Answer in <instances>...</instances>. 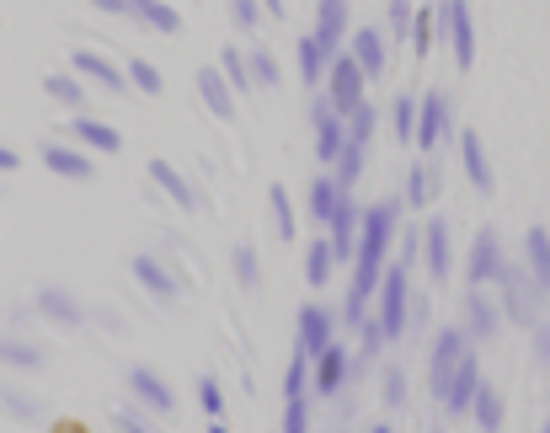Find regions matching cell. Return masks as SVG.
<instances>
[{"instance_id":"1","label":"cell","mask_w":550,"mask_h":433,"mask_svg":"<svg viewBox=\"0 0 550 433\" xmlns=\"http://www.w3.org/2000/svg\"><path fill=\"white\" fill-rule=\"evenodd\" d=\"M380 327L385 337H401L406 332V321H412V300H406V268H380Z\"/></svg>"},{"instance_id":"2","label":"cell","mask_w":550,"mask_h":433,"mask_svg":"<svg viewBox=\"0 0 550 433\" xmlns=\"http://www.w3.org/2000/svg\"><path fill=\"white\" fill-rule=\"evenodd\" d=\"M438 27H444V38L454 49V65H460V70L476 65V27H470V6H465V0H438Z\"/></svg>"},{"instance_id":"3","label":"cell","mask_w":550,"mask_h":433,"mask_svg":"<svg viewBox=\"0 0 550 433\" xmlns=\"http://www.w3.org/2000/svg\"><path fill=\"white\" fill-rule=\"evenodd\" d=\"M497 284H502V300H508V316L518 321V327H534V300H545V289L534 284L529 273H518V268H508V262H502V273H497Z\"/></svg>"},{"instance_id":"4","label":"cell","mask_w":550,"mask_h":433,"mask_svg":"<svg viewBox=\"0 0 550 433\" xmlns=\"http://www.w3.org/2000/svg\"><path fill=\"white\" fill-rule=\"evenodd\" d=\"M476 385H481V364H476V353H460V364L449 369V380H444V391H438V401H444V407L460 417L465 407H470V396H476Z\"/></svg>"},{"instance_id":"5","label":"cell","mask_w":550,"mask_h":433,"mask_svg":"<svg viewBox=\"0 0 550 433\" xmlns=\"http://www.w3.org/2000/svg\"><path fill=\"white\" fill-rule=\"evenodd\" d=\"M364 81H369V75L358 70L348 54H342V59H332V75H326V86H332V97H326V102H332L337 113H348V107H358V102H364Z\"/></svg>"},{"instance_id":"6","label":"cell","mask_w":550,"mask_h":433,"mask_svg":"<svg viewBox=\"0 0 550 433\" xmlns=\"http://www.w3.org/2000/svg\"><path fill=\"white\" fill-rule=\"evenodd\" d=\"M502 273V241H497V230H481L476 241H470V262H465V278L476 289H486L492 278Z\"/></svg>"},{"instance_id":"7","label":"cell","mask_w":550,"mask_h":433,"mask_svg":"<svg viewBox=\"0 0 550 433\" xmlns=\"http://www.w3.org/2000/svg\"><path fill=\"white\" fill-rule=\"evenodd\" d=\"M465 348H470L465 327H449V332H438V337H433V359H428V375H433V396L444 391L449 369L460 364V353H465Z\"/></svg>"},{"instance_id":"8","label":"cell","mask_w":550,"mask_h":433,"mask_svg":"<svg viewBox=\"0 0 550 433\" xmlns=\"http://www.w3.org/2000/svg\"><path fill=\"white\" fill-rule=\"evenodd\" d=\"M326 230H332V257H353V241H358V204L348 193H337V204L332 214H326Z\"/></svg>"},{"instance_id":"9","label":"cell","mask_w":550,"mask_h":433,"mask_svg":"<svg viewBox=\"0 0 550 433\" xmlns=\"http://www.w3.org/2000/svg\"><path fill=\"white\" fill-rule=\"evenodd\" d=\"M444 134H449V97H444V91H433V97H422V107H417L412 139H417L422 150H433Z\"/></svg>"},{"instance_id":"10","label":"cell","mask_w":550,"mask_h":433,"mask_svg":"<svg viewBox=\"0 0 550 433\" xmlns=\"http://www.w3.org/2000/svg\"><path fill=\"white\" fill-rule=\"evenodd\" d=\"M342 38H348V0H321V6H316V43H321V54L332 59L342 49Z\"/></svg>"},{"instance_id":"11","label":"cell","mask_w":550,"mask_h":433,"mask_svg":"<svg viewBox=\"0 0 550 433\" xmlns=\"http://www.w3.org/2000/svg\"><path fill=\"white\" fill-rule=\"evenodd\" d=\"M342 145H348V123H342V113L332 102H316V156L332 166Z\"/></svg>"},{"instance_id":"12","label":"cell","mask_w":550,"mask_h":433,"mask_svg":"<svg viewBox=\"0 0 550 433\" xmlns=\"http://www.w3.org/2000/svg\"><path fill=\"white\" fill-rule=\"evenodd\" d=\"M129 391H134L139 401H145V407H155L161 417H171V407H177V396H171V385H166L161 375H155L150 364H134V369H129Z\"/></svg>"},{"instance_id":"13","label":"cell","mask_w":550,"mask_h":433,"mask_svg":"<svg viewBox=\"0 0 550 433\" xmlns=\"http://www.w3.org/2000/svg\"><path fill=\"white\" fill-rule=\"evenodd\" d=\"M38 316L43 321H54V327H81L86 311H81V300L70 295V289H38Z\"/></svg>"},{"instance_id":"14","label":"cell","mask_w":550,"mask_h":433,"mask_svg":"<svg viewBox=\"0 0 550 433\" xmlns=\"http://www.w3.org/2000/svg\"><path fill=\"white\" fill-rule=\"evenodd\" d=\"M332 337H337V321L326 316L321 305H305V311H300V353H305V359H316Z\"/></svg>"},{"instance_id":"15","label":"cell","mask_w":550,"mask_h":433,"mask_svg":"<svg viewBox=\"0 0 550 433\" xmlns=\"http://www.w3.org/2000/svg\"><path fill=\"white\" fill-rule=\"evenodd\" d=\"M460 161H465V177L476 182L481 193H492L497 188V177H492V161H486V145H481V134H460Z\"/></svg>"},{"instance_id":"16","label":"cell","mask_w":550,"mask_h":433,"mask_svg":"<svg viewBox=\"0 0 550 433\" xmlns=\"http://www.w3.org/2000/svg\"><path fill=\"white\" fill-rule=\"evenodd\" d=\"M198 97H203V107H209L214 118H235V91H230V81L219 70H198Z\"/></svg>"},{"instance_id":"17","label":"cell","mask_w":550,"mask_h":433,"mask_svg":"<svg viewBox=\"0 0 550 433\" xmlns=\"http://www.w3.org/2000/svg\"><path fill=\"white\" fill-rule=\"evenodd\" d=\"M342 375H348V353H342V343L332 337V343L316 353V391H321V396L342 391Z\"/></svg>"},{"instance_id":"18","label":"cell","mask_w":550,"mask_h":433,"mask_svg":"<svg viewBox=\"0 0 550 433\" xmlns=\"http://www.w3.org/2000/svg\"><path fill=\"white\" fill-rule=\"evenodd\" d=\"M123 11H129V17H139L145 27H155V33H182L177 6H166V0H123Z\"/></svg>"},{"instance_id":"19","label":"cell","mask_w":550,"mask_h":433,"mask_svg":"<svg viewBox=\"0 0 550 433\" xmlns=\"http://www.w3.org/2000/svg\"><path fill=\"white\" fill-rule=\"evenodd\" d=\"M348 43H353V54H348V59H353V65L364 70V75H380V70H385V38L374 33V27H358Z\"/></svg>"},{"instance_id":"20","label":"cell","mask_w":550,"mask_h":433,"mask_svg":"<svg viewBox=\"0 0 550 433\" xmlns=\"http://www.w3.org/2000/svg\"><path fill=\"white\" fill-rule=\"evenodd\" d=\"M422 246H428V268H433V278H449V220L444 214H433L428 220V230H422Z\"/></svg>"},{"instance_id":"21","label":"cell","mask_w":550,"mask_h":433,"mask_svg":"<svg viewBox=\"0 0 550 433\" xmlns=\"http://www.w3.org/2000/svg\"><path fill=\"white\" fill-rule=\"evenodd\" d=\"M134 278L150 289L155 300H177V278H171L166 268H161V257H150V252H139L134 257Z\"/></svg>"},{"instance_id":"22","label":"cell","mask_w":550,"mask_h":433,"mask_svg":"<svg viewBox=\"0 0 550 433\" xmlns=\"http://www.w3.org/2000/svg\"><path fill=\"white\" fill-rule=\"evenodd\" d=\"M492 332H497V305L470 284V295H465V337H492Z\"/></svg>"},{"instance_id":"23","label":"cell","mask_w":550,"mask_h":433,"mask_svg":"<svg viewBox=\"0 0 550 433\" xmlns=\"http://www.w3.org/2000/svg\"><path fill=\"white\" fill-rule=\"evenodd\" d=\"M75 70L91 75V81H102L107 91H129V75H123V70L113 65V59H102V54H91V49L75 54Z\"/></svg>"},{"instance_id":"24","label":"cell","mask_w":550,"mask_h":433,"mask_svg":"<svg viewBox=\"0 0 550 433\" xmlns=\"http://www.w3.org/2000/svg\"><path fill=\"white\" fill-rule=\"evenodd\" d=\"M524 257H529V278L540 289H550V230L534 225L529 236H524Z\"/></svg>"},{"instance_id":"25","label":"cell","mask_w":550,"mask_h":433,"mask_svg":"<svg viewBox=\"0 0 550 433\" xmlns=\"http://www.w3.org/2000/svg\"><path fill=\"white\" fill-rule=\"evenodd\" d=\"M43 166L59 172V177H75V182L91 177V161L81 156V150H70V145H43Z\"/></svg>"},{"instance_id":"26","label":"cell","mask_w":550,"mask_h":433,"mask_svg":"<svg viewBox=\"0 0 550 433\" xmlns=\"http://www.w3.org/2000/svg\"><path fill=\"white\" fill-rule=\"evenodd\" d=\"M70 134L81 139V145H91V150H107V156H118V145H123V134L107 129V123H97V118H75Z\"/></svg>"},{"instance_id":"27","label":"cell","mask_w":550,"mask_h":433,"mask_svg":"<svg viewBox=\"0 0 550 433\" xmlns=\"http://www.w3.org/2000/svg\"><path fill=\"white\" fill-rule=\"evenodd\" d=\"M358 172H364V145H353V139H348V145L337 150V161H332V182L348 193L353 182H358Z\"/></svg>"},{"instance_id":"28","label":"cell","mask_w":550,"mask_h":433,"mask_svg":"<svg viewBox=\"0 0 550 433\" xmlns=\"http://www.w3.org/2000/svg\"><path fill=\"white\" fill-rule=\"evenodd\" d=\"M145 172H150L155 182H161V188H166L171 198H177L182 209H193V204H198V198H193V188H187V182H182V172H177V166H171V161H150Z\"/></svg>"},{"instance_id":"29","label":"cell","mask_w":550,"mask_h":433,"mask_svg":"<svg viewBox=\"0 0 550 433\" xmlns=\"http://www.w3.org/2000/svg\"><path fill=\"white\" fill-rule=\"evenodd\" d=\"M0 364H11V369H43V348L38 343H22V337H0Z\"/></svg>"},{"instance_id":"30","label":"cell","mask_w":550,"mask_h":433,"mask_svg":"<svg viewBox=\"0 0 550 433\" xmlns=\"http://www.w3.org/2000/svg\"><path fill=\"white\" fill-rule=\"evenodd\" d=\"M470 412H476L481 428H502V396H497V385H476V396H470Z\"/></svg>"},{"instance_id":"31","label":"cell","mask_w":550,"mask_h":433,"mask_svg":"<svg viewBox=\"0 0 550 433\" xmlns=\"http://www.w3.org/2000/svg\"><path fill=\"white\" fill-rule=\"evenodd\" d=\"M267 204H273V225H278V236H284V241H294V230H300V220H294V204H289L284 182H273V188H267Z\"/></svg>"},{"instance_id":"32","label":"cell","mask_w":550,"mask_h":433,"mask_svg":"<svg viewBox=\"0 0 550 433\" xmlns=\"http://www.w3.org/2000/svg\"><path fill=\"white\" fill-rule=\"evenodd\" d=\"M433 193H438V177H433V166H428V161H417V166H412V177H406V198H412V209L433 204Z\"/></svg>"},{"instance_id":"33","label":"cell","mask_w":550,"mask_h":433,"mask_svg":"<svg viewBox=\"0 0 550 433\" xmlns=\"http://www.w3.org/2000/svg\"><path fill=\"white\" fill-rule=\"evenodd\" d=\"M332 262H337V257H332V241L321 236V241H316V246H310V252H305V278H310V284L321 289L326 278H332Z\"/></svg>"},{"instance_id":"34","label":"cell","mask_w":550,"mask_h":433,"mask_svg":"<svg viewBox=\"0 0 550 433\" xmlns=\"http://www.w3.org/2000/svg\"><path fill=\"white\" fill-rule=\"evenodd\" d=\"M43 91H49V97H54V102H65V107H70V113H75V107H81V102H86V86H81V81H75V75H65V70H59V75H49V81H43Z\"/></svg>"},{"instance_id":"35","label":"cell","mask_w":550,"mask_h":433,"mask_svg":"<svg viewBox=\"0 0 550 433\" xmlns=\"http://www.w3.org/2000/svg\"><path fill=\"white\" fill-rule=\"evenodd\" d=\"M321 70H326V54H321L316 33H310V38H300V75H305V86H316Z\"/></svg>"},{"instance_id":"36","label":"cell","mask_w":550,"mask_h":433,"mask_svg":"<svg viewBox=\"0 0 550 433\" xmlns=\"http://www.w3.org/2000/svg\"><path fill=\"white\" fill-rule=\"evenodd\" d=\"M337 182L332 177H316V182H310V214H316V220L326 225V214H332V204H337Z\"/></svg>"},{"instance_id":"37","label":"cell","mask_w":550,"mask_h":433,"mask_svg":"<svg viewBox=\"0 0 550 433\" xmlns=\"http://www.w3.org/2000/svg\"><path fill=\"white\" fill-rule=\"evenodd\" d=\"M219 75H225V81H230V86H241V91L251 86V70H246V54H241V49H235V43H230V49H225V54H219Z\"/></svg>"},{"instance_id":"38","label":"cell","mask_w":550,"mask_h":433,"mask_svg":"<svg viewBox=\"0 0 550 433\" xmlns=\"http://www.w3.org/2000/svg\"><path fill=\"white\" fill-rule=\"evenodd\" d=\"M235 278H241V289H257L262 284V262H257V252H251V246H235Z\"/></svg>"},{"instance_id":"39","label":"cell","mask_w":550,"mask_h":433,"mask_svg":"<svg viewBox=\"0 0 550 433\" xmlns=\"http://www.w3.org/2000/svg\"><path fill=\"white\" fill-rule=\"evenodd\" d=\"M246 70H251V81H257V86H278V59L267 54V49H251L246 54Z\"/></svg>"},{"instance_id":"40","label":"cell","mask_w":550,"mask_h":433,"mask_svg":"<svg viewBox=\"0 0 550 433\" xmlns=\"http://www.w3.org/2000/svg\"><path fill=\"white\" fill-rule=\"evenodd\" d=\"M369 134H374V107L369 102L348 107V139H353V145H369Z\"/></svg>"},{"instance_id":"41","label":"cell","mask_w":550,"mask_h":433,"mask_svg":"<svg viewBox=\"0 0 550 433\" xmlns=\"http://www.w3.org/2000/svg\"><path fill=\"white\" fill-rule=\"evenodd\" d=\"M198 407H203V417H209V423H214V417H225V396H219V380H214V375L198 380Z\"/></svg>"},{"instance_id":"42","label":"cell","mask_w":550,"mask_h":433,"mask_svg":"<svg viewBox=\"0 0 550 433\" xmlns=\"http://www.w3.org/2000/svg\"><path fill=\"white\" fill-rule=\"evenodd\" d=\"M0 407H6L11 417H43V401H38V396H22V391H11V385H6V391H0Z\"/></svg>"},{"instance_id":"43","label":"cell","mask_w":550,"mask_h":433,"mask_svg":"<svg viewBox=\"0 0 550 433\" xmlns=\"http://www.w3.org/2000/svg\"><path fill=\"white\" fill-rule=\"evenodd\" d=\"M390 118H396V139H401V145H412V129H417V107H412V97H396Z\"/></svg>"},{"instance_id":"44","label":"cell","mask_w":550,"mask_h":433,"mask_svg":"<svg viewBox=\"0 0 550 433\" xmlns=\"http://www.w3.org/2000/svg\"><path fill=\"white\" fill-rule=\"evenodd\" d=\"M123 75H129V81H134L139 91H150V97L161 91V70H155L150 59H129V70H123Z\"/></svg>"},{"instance_id":"45","label":"cell","mask_w":550,"mask_h":433,"mask_svg":"<svg viewBox=\"0 0 550 433\" xmlns=\"http://www.w3.org/2000/svg\"><path fill=\"white\" fill-rule=\"evenodd\" d=\"M305 385H310V359H305V353H294V364L284 375V396H305Z\"/></svg>"},{"instance_id":"46","label":"cell","mask_w":550,"mask_h":433,"mask_svg":"<svg viewBox=\"0 0 550 433\" xmlns=\"http://www.w3.org/2000/svg\"><path fill=\"white\" fill-rule=\"evenodd\" d=\"M358 337H364V359H374V353H380L385 343H390V337H385V327H380V321H358Z\"/></svg>"},{"instance_id":"47","label":"cell","mask_w":550,"mask_h":433,"mask_svg":"<svg viewBox=\"0 0 550 433\" xmlns=\"http://www.w3.org/2000/svg\"><path fill=\"white\" fill-rule=\"evenodd\" d=\"M257 17H262L257 0H230V22L241 27V33H251V27H257Z\"/></svg>"},{"instance_id":"48","label":"cell","mask_w":550,"mask_h":433,"mask_svg":"<svg viewBox=\"0 0 550 433\" xmlns=\"http://www.w3.org/2000/svg\"><path fill=\"white\" fill-rule=\"evenodd\" d=\"M380 396H385V407H401V401H406V375H401V369H385Z\"/></svg>"},{"instance_id":"49","label":"cell","mask_w":550,"mask_h":433,"mask_svg":"<svg viewBox=\"0 0 550 433\" xmlns=\"http://www.w3.org/2000/svg\"><path fill=\"white\" fill-rule=\"evenodd\" d=\"M310 423V407H305V396H289V407H284V428L289 433H300Z\"/></svg>"},{"instance_id":"50","label":"cell","mask_w":550,"mask_h":433,"mask_svg":"<svg viewBox=\"0 0 550 433\" xmlns=\"http://www.w3.org/2000/svg\"><path fill=\"white\" fill-rule=\"evenodd\" d=\"M390 27H396V38L412 33V11H406V0H390Z\"/></svg>"},{"instance_id":"51","label":"cell","mask_w":550,"mask_h":433,"mask_svg":"<svg viewBox=\"0 0 550 433\" xmlns=\"http://www.w3.org/2000/svg\"><path fill=\"white\" fill-rule=\"evenodd\" d=\"M91 11H102V17H129V11H123V0H91Z\"/></svg>"},{"instance_id":"52","label":"cell","mask_w":550,"mask_h":433,"mask_svg":"<svg viewBox=\"0 0 550 433\" xmlns=\"http://www.w3.org/2000/svg\"><path fill=\"white\" fill-rule=\"evenodd\" d=\"M534 353H540V364L550 369V327H540V337H534Z\"/></svg>"},{"instance_id":"53","label":"cell","mask_w":550,"mask_h":433,"mask_svg":"<svg viewBox=\"0 0 550 433\" xmlns=\"http://www.w3.org/2000/svg\"><path fill=\"white\" fill-rule=\"evenodd\" d=\"M113 423H118V428H129V433H139V417H134V412H113Z\"/></svg>"},{"instance_id":"54","label":"cell","mask_w":550,"mask_h":433,"mask_svg":"<svg viewBox=\"0 0 550 433\" xmlns=\"http://www.w3.org/2000/svg\"><path fill=\"white\" fill-rule=\"evenodd\" d=\"M0 172H17V150H6V145H0Z\"/></svg>"},{"instance_id":"55","label":"cell","mask_w":550,"mask_h":433,"mask_svg":"<svg viewBox=\"0 0 550 433\" xmlns=\"http://www.w3.org/2000/svg\"><path fill=\"white\" fill-rule=\"evenodd\" d=\"M262 11H273V17H284V0H257Z\"/></svg>"},{"instance_id":"56","label":"cell","mask_w":550,"mask_h":433,"mask_svg":"<svg viewBox=\"0 0 550 433\" xmlns=\"http://www.w3.org/2000/svg\"><path fill=\"white\" fill-rule=\"evenodd\" d=\"M545 423H550V417H545Z\"/></svg>"}]
</instances>
